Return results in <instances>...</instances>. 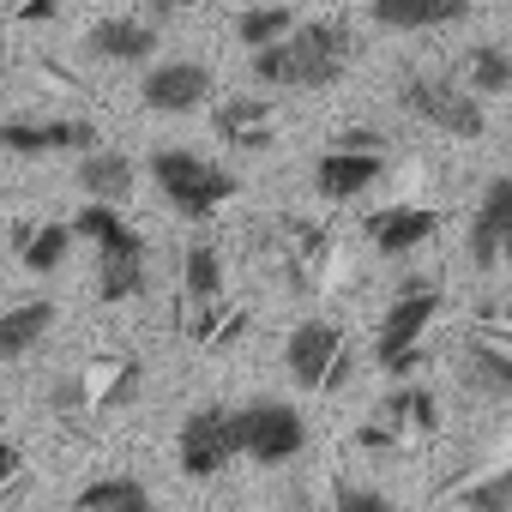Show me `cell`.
I'll return each instance as SVG.
<instances>
[{"instance_id": "cell-1", "label": "cell", "mask_w": 512, "mask_h": 512, "mask_svg": "<svg viewBox=\"0 0 512 512\" xmlns=\"http://www.w3.org/2000/svg\"><path fill=\"white\" fill-rule=\"evenodd\" d=\"M350 49H356L350 19H302L278 49L253 55V79L278 85V91H326L344 79Z\"/></svg>"}, {"instance_id": "cell-2", "label": "cell", "mask_w": 512, "mask_h": 512, "mask_svg": "<svg viewBox=\"0 0 512 512\" xmlns=\"http://www.w3.org/2000/svg\"><path fill=\"white\" fill-rule=\"evenodd\" d=\"M151 181H157L163 205L181 211V217H193V223L211 217V211H223V205L235 199V175L217 169V163L199 157V151H181V145L151 151Z\"/></svg>"}, {"instance_id": "cell-3", "label": "cell", "mask_w": 512, "mask_h": 512, "mask_svg": "<svg viewBox=\"0 0 512 512\" xmlns=\"http://www.w3.org/2000/svg\"><path fill=\"white\" fill-rule=\"evenodd\" d=\"M229 422H235V452L253 458V464H266V470L302 458V446H308V422L284 398H253V404L229 410Z\"/></svg>"}, {"instance_id": "cell-4", "label": "cell", "mask_w": 512, "mask_h": 512, "mask_svg": "<svg viewBox=\"0 0 512 512\" xmlns=\"http://www.w3.org/2000/svg\"><path fill=\"white\" fill-rule=\"evenodd\" d=\"M284 368L296 386L308 392H338L344 374H350V350H344V326L332 320H302L284 344Z\"/></svg>"}, {"instance_id": "cell-5", "label": "cell", "mask_w": 512, "mask_h": 512, "mask_svg": "<svg viewBox=\"0 0 512 512\" xmlns=\"http://www.w3.org/2000/svg\"><path fill=\"white\" fill-rule=\"evenodd\" d=\"M404 109H410L416 121L440 127V133H452V139H482V133H488V115H482V103H476L464 85H452V79L410 73V79H404Z\"/></svg>"}, {"instance_id": "cell-6", "label": "cell", "mask_w": 512, "mask_h": 512, "mask_svg": "<svg viewBox=\"0 0 512 512\" xmlns=\"http://www.w3.org/2000/svg\"><path fill=\"white\" fill-rule=\"evenodd\" d=\"M434 314H440V284H434V278H404L398 296H392V308L380 314V332H374L380 368L398 362V356H410V350H422L416 338L434 326Z\"/></svg>"}, {"instance_id": "cell-7", "label": "cell", "mask_w": 512, "mask_h": 512, "mask_svg": "<svg viewBox=\"0 0 512 512\" xmlns=\"http://www.w3.org/2000/svg\"><path fill=\"white\" fill-rule=\"evenodd\" d=\"M175 458H181V470H187L193 482L223 476L229 458H235V422H229V410H223V404H199V410L181 422V434H175Z\"/></svg>"}, {"instance_id": "cell-8", "label": "cell", "mask_w": 512, "mask_h": 512, "mask_svg": "<svg viewBox=\"0 0 512 512\" xmlns=\"http://www.w3.org/2000/svg\"><path fill=\"white\" fill-rule=\"evenodd\" d=\"M464 253L476 272H494L506 253H512V175H494L482 187V205L470 217V235H464Z\"/></svg>"}, {"instance_id": "cell-9", "label": "cell", "mask_w": 512, "mask_h": 512, "mask_svg": "<svg viewBox=\"0 0 512 512\" xmlns=\"http://www.w3.org/2000/svg\"><path fill=\"white\" fill-rule=\"evenodd\" d=\"M368 422L392 440V452H410V446H428L440 434V404H434L428 386H398V392L380 398V410Z\"/></svg>"}, {"instance_id": "cell-10", "label": "cell", "mask_w": 512, "mask_h": 512, "mask_svg": "<svg viewBox=\"0 0 512 512\" xmlns=\"http://www.w3.org/2000/svg\"><path fill=\"white\" fill-rule=\"evenodd\" d=\"M0 145H7L13 157H49V151H103L97 139V121L85 115H67V121H0Z\"/></svg>"}, {"instance_id": "cell-11", "label": "cell", "mask_w": 512, "mask_h": 512, "mask_svg": "<svg viewBox=\"0 0 512 512\" xmlns=\"http://www.w3.org/2000/svg\"><path fill=\"white\" fill-rule=\"evenodd\" d=\"M139 97H145L151 115H193V109H205V97H211V67H205V61H157V67L145 73Z\"/></svg>"}, {"instance_id": "cell-12", "label": "cell", "mask_w": 512, "mask_h": 512, "mask_svg": "<svg viewBox=\"0 0 512 512\" xmlns=\"http://www.w3.org/2000/svg\"><path fill=\"white\" fill-rule=\"evenodd\" d=\"M211 127L235 151H266V145H278V103H266V97H229V103H217Z\"/></svg>"}, {"instance_id": "cell-13", "label": "cell", "mask_w": 512, "mask_h": 512, "mask_svg": "<svg viewBox=\"0 0 512 512\" xmlns=\"http://www.w3.org/2000/svg\"><path fill=\"white\" fill-rule=\"evenodd\" d=\"M85 49H91L97 61L133 67V61H145V55L157 49V25H151L145 13H109V19H97V25L85 31Z\"/></svg>"}, {"instance_id": "cell-14", "label": "cell", "mask_w": 512, "mask_h": 512, "mask_svg": "<svg viewBox=\"0 0 512 512\" xmlns=\"http://www.w3.org/2000/svg\"><path fill=\"white\" fill-rule=\"evenodd\" d=\"M145 290V235L127 229L115 247H97V296L103 302H133Z\"/></svg>"}, {"instance_id": "cell-15", "label": "cell", "mask_w": 512, "mask_h": 512, "mask_svg": "<svg viewBox=\"0 0 512 512\" xmlns=\"http://www.w3.org/2000/svg\"><path fill=\"white\" fill-rule=\"evenodd\" d=\"M434 229H440V217L428 205H386V211H368V223H362V235L380 253H410V247L434 241Z\"/></svg>"}, {"instance_id": "cell-16", "label": "cell", "mask_w": 512, "mask_h": 512, "mask_svg": "<svg viewBox=\"0 0 512 512\" xmlns=\"http://www.w3.org/2000/svg\"><path fill=\"white\" fill-rule=\"evenodd\" d=\"M278 235H284L290 278H296V284H320V278L332 272V235H326L320 223H308V217H284Z\"/></svg>"}, {"instance_id": "cell-17", "label": "cell", "mask_w": 512, "mask_h": 512, "mask_svg": "<svg viewBox=\"0 0 512 512\" xmlns=\"http://www.w3.org/2000/svg\"><path fill=\"white\" fill-rule=\"evenodd\" d=\"M55 326V302L31 296V302H13V308H0V362H19L31 356Z\"/></svg>"}, {"instance_id": "cell-18", "label": "cell", "mask_w": 512, "mask_h": 512, "mask_svg": "<svg viewBox=\"0 0 512 512\" xmlns=\"http://www.w3.org/2000/svg\"><path fill=\"white\" fill-rule=\"evenodd\" d=\"M458 374L476 398H512V350H500V344L470 338L458 350Z\"/></svg>"}, {"instance_id": "cell-19", "label": "cell", "mask_w": 512, "mask_h": 512, "mask_svg": "<svg viewBox=\"0 0 512 512\" xmlns=\"http://www.w3.org/2000/svg\"><path fill=\"white\" fill-rule=\"evenodd\" d=\"M380 175H386V157H344V151H326V157L314 163V187H320L326 199H356V193H368Z\"/></svg>"}, {"instance_id": "cell-20", "label": "cell", "mask_w": 512, "mask_h": 512, "mask_svg": "<svg viewBox=\"0 0 512 512\" xmlns=\"http://www.w3.org/2000/svg\"><path fill=\"white\" fill-rule=\"evenodd\" d=\"M79 187L91 193L85 205L121 211V199L133 193V157H121V151H91V157H79Z\"/></svg>"}, {"instance_id": "cell-21", "label": "cell", "mask_w": 512, "mask_h": 512, "mask_svg": "<svg viewBox=\"0 0 512 512\" xmlns=\"http://www.w3.org/2000/svg\"><path fill=\"white\" fill-rule=\"evenodd\" d=\"M73 512H157L151 488L139 476H91L79 494H73Z\"/></svg>"}, {"instance_id": "cell-22", "label": "cell", "mask_w": 512, "mask_h": 512, "mask_svg": "<svg viewBox=\"0 0 512 512\" xmlns=\"http://www.w3.org/2000/svg\"><path fill=\"white\" fill-rule=\"evenodd\" d=\"M470 7L464 0H386L374 7V25L380 31H440V25H458Z\"/></svg>"}, {"instance_id": "cell-23", "label": "cell", "mask_w": 512, "mask_h": 512, "mask_svg": "<svg viewBox=\"0 0 512 512\" xmlns=\"http://www.w3.org/2000/svg\"><path fill=\"white\" fill-rule=\"evenodd\" d=\"M181 308H211L223 302V253L211 241H193L187 247V260H181Z\"/></svg>"}, {"instance_id": "cell-24", "label": "cell", "mask_w": 512, "mask_h": 512, "mask_svg": "<svg viewBox=\"0 0 512 512\" xmlns=\"http://www.w3.org/2000/svg\"><path fill=\"white\" fill-rule=\"evenodd\" d=\"M13 247H19V260H25V272L49 278V272H61V260H67V253H73V229H67V223L19 229V235H13Z\"/></svg>"}, {"instance_id": "cell-25", "label": "cell", "mask_w": 512, "mask_h": 512, "mask_svg": "<svg viewBox=\"0 0 512 512\" xmlns=\"http://www.w3.org/2000/svg\"><path fill=\"white\" fill-rule=\"evenodd\" d=\"M139 362L127 356V362H103L91 380H79V392H85V410H121V404H133V392H139Z\"/></svg>"}, {"instance_id": "cell-26", "label": "cell", "mask_w": 512, "mask_h": 512, "mask_svg": "<svg viewBox=\"0 0 512 512\" xmlns=\"http://www.w3.org/2000/svg\"><path fill=\"white\" fill-rule=\"evenodd\" d=\"M464 91H470L476 103L512 91V55H506L500 43H476V49L464 55Z\"/></svg>"}, {"instance_id": "cell-27", "label": "cell", "mask_w": 512, "mask_h": 512, "mask_svg": "<svg viewBox=\"0 0 512 512\" xmlns=\"http://www.w3.org/2000/svg\"><path fill=\"white\" fill-rule=\"evenodd\" d=\"M296 25H302V19H296L290 7H247V13H235V43L260 55V49H278Z\"/></svg>"}, {"instance_id": "cell-28", "label": "cell", "mask_w": 512, "mask_h": 512, "mask_svg": "<svg viewBox=\"0 0 512 512\" xmlns=\"http://www.w3.org/2000/svg\"><path fill=\"white\" fill-rule=\"evenodd\" d=\"M452 506L458 512H512V470H494L482 482H464L452 494Z\"/></svg>"}, {"instance_id": "cell-29", "label": "cell", "mask_w": 512, "mask_h": 512, "mask_svg": "<svg viewBox=\"0 0 512 512\" xmlns=\"http://www.w3.org/2000/svg\"><path fill=\"white\" fill-rule=\"evenodd\" d=\"M332 512H392V500L374 482H338L332 488Z\"/></svg>"}, {"instance_id": "cell-30", "label": "cell", "mask_w": 512, "mask_h": 512, "mask_svg": "<svg viewBox=\"0 0 512 512\" xmlns=\"http://www.w3.org/2000/svg\"><path fill=\"white\" fill-rule=\"evenodd\" d=\"M332 151H344V157H386V133H374V127H344V133L332 139Z\"/></svg>"}, {"instance_id": "cell-31", "label": "cell", "mask_w": 512, "mask_h": 512, "mask_svg": "<svg viewBox=\"0 0 512 512\" xmlns=\"http://www.w3.org/2000/svg\"><path fill=\"white\" fill-rule=\"evenodd\" d=\"M19 470H25V452H19L13 440H0V494L19 482Z\"/></svg>"}, {"instance_id": "cell-32", "label": "cell", "mask_w": 512, "mask_h": 512, "mask_svg": "<svg viewBox=\"0 0 512 512\" xmlns=\"http://www.w3.org/2000/svg\"><path fill=\"white\" fill-rule=\"evenodd\" d=\"M488 320H494V326H506V332H512V296H506V302H494V308H488Z\"/></svg>"}]
</instances>
